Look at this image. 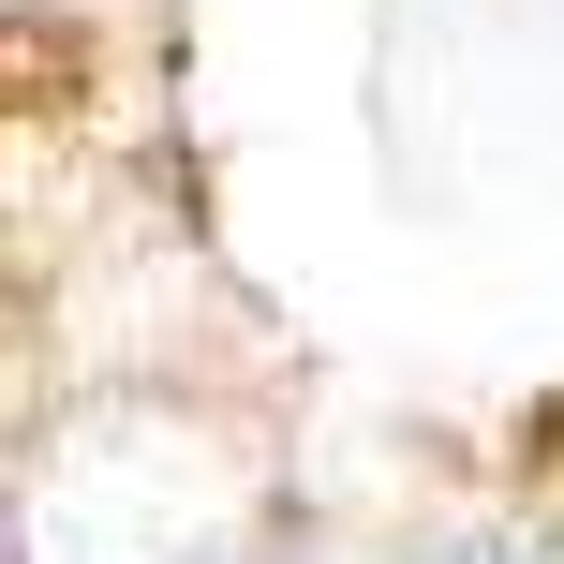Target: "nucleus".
<instances>
[{
    "label": "nucleus",
    "mask_w": 564,
    "mask_h": 564,
    "mask_svg": "<svg viewBox=\"0 0 564 564\" xmlns=\"http://www.w3.org/2000/svg\"><path fill=\"white\" fill-rule=\"evenodd\" d=\"M431 564H564V550H535V535H460V550H431Z\"/></svg>",
    "instance_id": "1"
}]
</instances>
